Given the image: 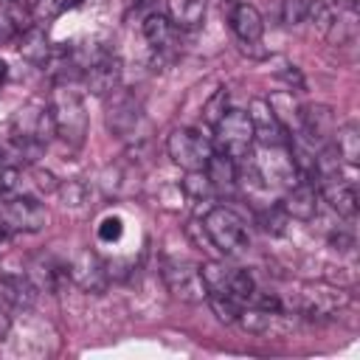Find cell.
<instances>
[{"label": "cell", "instance_id": "5bb4252c", "mask_svg": "<svg viewBox=\"0 0 360 360\" xmlns=\"http://www.w3.org/2000/svg\"><path fill=\"white\" fill-rule=\"evenodd\" d=\"M82 82L87 87L90 96L107 98L112 90L121 87V59L107 48L104 53H98L82 73Z\"/></svg>", "mask_w": 360, "mask_h": 360}, {"label": "cell", "instance_id": "1f68e13d", "mask_svg": "<svg viewBox=\"0 0 360 360\" xmlns=\"http://www.w3.org/2000/svg\"><path fill=\"white\" fill-rule=\"evenodd\" d=\"M121 233H124V219L118 214H110L98 222V239L101 242H118Z\"/></svg>", "mask_w": 360, "mask_h": 360}, {"label": "cell", "instance_id": "6da1fadb", "mask_svg": "<svg viewBox=\"0 0 360 360\" xmlns=\"http://www.w3.org/2000/svg\"><path fill=\"white\" fill-rule=\"evenodd\" d=\"M53 135L56 127L51 118V107L42 101L22 104L11 118V143L17 155H22V163H34Z\"/></svg>", "mask_w": 360, "mask_h": 360}, {"label": "cell", "instance_id": "d590c367", "mask_svg": "<svg viewBox=\"0 0 360 360\" xmlns=\"http://www.w3.org/2000/svg\"><path fill=\"white\" fill-rule=\"evenodd\" d=\"M357 3H360V0H338V6H340L343 11H357Z\"/></svg>", "mask_w": 360, "mask_h": 360}, {"label": "cell", "instance_id": "e575fe53", "mask_svg": "<svg viewBox=\"0 0 360 360\" xmlns=\"http://www.w3.org/2000/svg\"><path fill=\"white\" fill-rule=\"evenodd\" d=\"M329 242H332L335 250H340V253H354V233H352V231L338 228V233H329Z\"/></svg>", "mask_w": 360, "mask_h": 360}, {"label": "cell", "instance_id": "5b68a950", "mask_svg": "<svg viewBox=\"0 0 360 360\" xmlns=\"http://www.w3.org/2000/svg\"><path fill=\"white\" fill-rule=\"evenodd\" d=\"M214 143H217V152L228 155L231 160H248L250 152H253V127H250V118L245 110H236V107H228L225 115L214 124Z\"/></svg>", "mask_w": 360, "mask_h": 360}, {"label": "cell", "instance_id": "d6a6232c", "mask_svg": "<svg viewBox=\"0 0 360 360\" xmlns=\"http://www.w3.org/2000/svg\"><path fill=\"white\" fill-rule=\"evenodd\" d=\"M276 76L290 87V90H304V76L298 70V65H290V62H281V68H276Z\"/></svg>", "mask_w": 360, "mask_h": 360}, {"label": "cell", "instance_id": "ba28073f", "mask_svg": "<svg viewBox=\"0 0 360 360\" xmlns=\"http://www.w3.org/2000/svg\"><path fill=\"white\" fill-rule=\"evenodd\" d=\"M200 276H202L208 295H228V298L248 304L250 295L256 292L253 276L242 267H228L225 262H205L200 267Z\"/></svg>", "mask_w": 360, "mask_h": 360}, {"label": "cell", "instance_id": "603a6c76", "mask_svg": "<svg viewBox=\"0 0 360 360\" xmlns=\"http://www.w3.org/2000/svg\"><path fill=\"white\" fill-rule=\"evenodd\" d=\"M143 37H146V42H149L158 53H163V51H172V48H174V42H177V28L172 25V20H169L166 14H149V17L143 20Z\"/></svg>", "mask_w": 360, "mask_h": 360}, {"label": "cell", "instance_id": "d6986e66", "mask_svg": "<svg viewBox=\"0 0 360 360\" xmlns=\"http://www.w3.org/2000/svg\"><path fill=\"white\" fill-rule=\"evenodd\" d=\"M228 22H231V31H233V34L239 37V42H245V45H256V42L262 39V34H264V20H262L259 8L250 6V3H236V6L231 8Z\"/></svg>", "mask_w": 360, "mask_h": 360}, {"label": "cell", "instance_id": "7402d4cb", "mask_svg": "<svg viewBox=\"0 0 360 360\" xmlns=\"http://www.w3.org/2000/svg\"><path fill=\"white\" fill-rule=\"evenodd\" d=\"M205 177L217 194H231L236 188V160H231L222 152H214L205 166Z\"/></svg>", "mask_w": 360, "mask_h": 360}, {"label": "cell", "instance_id": "4316f807", "mask_svg": "<svg viewBox=\"0 0 360 360\" xmlns=\"http://www.w3.org/2000/svg\"><path fill=\"white\" fill-rule=\"evenodd\" d=\"M205 301L211 304L214 315H217L222 323H236L239 312L245 309V304H242V301H236V298H228V295H208Z\"/></svg>", "mask_w": 360, "mask_h": 360}, {"label": "cell", "instance_id": "3957f363", "mask_svg": "<svg viewBox=\"0 0 360 360\" xmlns=\"http://www.w3.org/2000/svg\"><path fill=\"white\" fill-rule=\"evenodd\" d=\"M200 225H202L208 242L214 245V250H219L222 256H239L250 245L245 219L228 205H211Z\"/></svg>", "mask_w": 360, "mask_h": 360}, {"label": "cell", "instance_id": "30bf717a", "mask_svg": "<svg viewBox=\"0 0 360 360\" xmlns=\"http://www.w3.org/2000/svg\"><path fill=\"white\" fill-rule=\"evenodd\" d=\"M160 276H163L166 290H169L172 298H177V301L202 304V301L208 298V290H205V284H202L200 267H194V264H186V262H163Z\"/></svg>", "mask_w": 360, "mask_h": 360}, {"label": "cell", "instance_id": "4dcf8cb0", "mask_svg": "<svg viewBox=\"0 0 360 360\" xmlns=\"http://www.w3.org/2000/svg\"><path fill=\"white\" fill-rule=\"evenodd\" d=\"M225 110H228V93L219 87V90H217V93H214V96L205 101V107H202V118H205V121L214 127V124H217V121L225 115Z\"/></svg>", "mask_w": 360, "mask_h": 360}, {"label": "cell", "instance_id": "9a60e30c", "mask_svg": "<svg viewBox=\"0 0 360 360\" xmlns=\"http://www.w3.org/2000/svg\"><path fill=\"white\" fill-rule=\"evenodd\" d=\"M298 124H301V135L309 143L329 146L332 143V135L338 129V115L326 104H307V107L298 110Z\"/></svg>", "mask_w": 360, "mask_h": 360}, {"label": "cell", "instance_id": "e0dca14e", "mask_svg": "<svg viewBox=\"0 0 360 360\" xmlns=\"http://www.w3.org/2000/svg\"><path fill=\"white\" fill-rule=\"evenodd\" d=\"M17 51H20V56H22L25 62H31V65H37V68H48V65L53 62V56H56V48H53V42L48 39V34H45L42 25H28V28H22L20 37H17Z\"/></svg>", "mask_w": 360, "mask_h": 360}, {"label": "cell", "instance_id": "8992f818", "mask_svg": "<svg viewBox=\"0 0 360 360\" xmlns=\"http://www.w3.org/2000/svg\"><path fill=\"white\" fill-rule=\"evenodd\" d=\"M0 222L6 233H37L48 222L45 205L34 194H0Z\"/></svg>", "mask_w": 360, "mask_h": 360}, {"label": "cell", "instance_id": "44dd1931", "mask_svg": "<svg viewBox=\"0 0 360 360\" xmlns=\"http://www.w3.org/2000/svg\"><path fill=\"white\" fill-rule=\"evenodd\" d=\"M205 0H166V17L177 31H194L205 20Z\"/></svg>", "mask_w": 360, "mask_h": 360}, {"label": "cell", "instance_id": "7c38bea8", "mask_svg": "<svg viewBox=\"0 0 360 360\" xmlns=\"http://www.w3.org/2000/svg\"><path fill=\"white\" fill-rule=\"evenodd\" d=\"M65 270L68 278L87 295H101L110 284V270L93 250H79L70 262H65Z\"/></svg>", "mask_w": 360, "mask_h": 360}, {"label": "cell", "instance_id": "7a4b0ae2", "mask_svg": "<svg viewBox=\"0 0 360 360\" xmlns=\"http://www.w3.org/2000/svg\"><path fill=\"white\" fill-rule=\"evenodd\" d=\"M281 304L295 318L326 321V318H335L340 309H346L352 304V295L343 287H335V284L301 281V284L292 287V292L287 298H281Z\"/></svg>", "mask_w": 360, "mask_h": 360}, {"label": "cell", "instance_id": "52a82bcc", "mask_svg": "<svg viewBox=\"0 0 360 360\" xmlns=\"http://www.w3.org/2000/svg\"><path fill=\"white\" fill-rule=\"evenodd\" d=\"M166 152L172 158L174 166H180L183 172H205L211 155H214V143L194 127H180L169 135L166 141Z\"/></svg>", "mask_w": 360, "mask_h": 360}, {"label": "cell", "instance_id": "8fae6325", "mask_svg": "<svg viewBox=\"0 0 360 360\" xmlns=\"http://www.w3.org/2000/svg\"><path fill=\"white\" fill-rule=\"evenodd\" d=\"M248 118H250V127H253V141L262 143L264 149H278V146H287L290 141V132L284 127V121L276 115L270 98H253L250 107L245 110Z\"/></svg>", "mask_w": 360, "mask_h": 360}, {"label": "cell", "instance_id": "ffe728a7", "mask_svg": "<svg viewBox=\"0 0 360 360\" xmlns=\"http://www.w3.org/2000/svg\"><path fill=\"white\" fill-rule=\"evenodd\" d=\"M37 287L31 284L28 276H14V273H3L0 276V301L11 309H28L37 298Z\"/></svg>", "mask_w": 360, "mask_h": 360}, {"label": "cell", "instance_id": "d4e9b609", "mask_svg": "<svg viewBox=\"0 0 360 360\" xmlns=\"http://www.w3.org/2000/svg\"><path fill=\"white\" fill-rule=\"evenodd\" d=\"M259 222H262V228H264L267 233H273V236H281V233L287 231V222H290V217L284 214V208H281L278 202H267V205L259 211Z\"/></svg>", "mask_w": 360, "mask_h": 360}, {"label": "cell", "instance_id": "83f0119b", "mask_svg": "<svg viewBox=\"0 0 360 360\" xmlns=\"http://www.w3.org/2000/svg\"><path fill=\"white\" fill-rule=\"evenodd\" d=\"M307 11H309V0H281L278 20L284 28H295V25L307 22Z\"/></svg>", "mask_w": 360, "mask_h": 360}, {"label": "cell", "instance_id": "4fadbf2b", "mask_svg": "<svg viewBox=\"0 0 360 360\" xmlns=\"http://www.w3.org/2000/svg\"><path fill=\"white\" fill-rule=\"evenodd\" d=\"M236 323L250 332V335H264V338H281L287 332H292L295 318L287 309H262V307H245L236 318Z\"/></svg>", "mask_w": 360, "mask_h": 360}, {"label": "cell", "instance_id": "74e56055", "mask_svg": "<svg viewBox=\"0 0 360 360\" xmlns=\"http://www.w3.org/2000/svg\"><path fill=\"white\" fill-rule=\"evenodd\" d=\"M6 236H8V233H6V228H3V222H0V242H3Z\"/></svg>", "mask_w": 360, "mask_h": 360}, {"label": "cell", "instance_id": "f546056e", "mask_svg": "<svg viewBox=\"0 0 360 360\" xmlns=\"http://www.w3.org/2000/svg\"><path fill=\"white\" fill-rule=\"evenodd\" d=\"M70 0H34L31 3V11L37 17V22H48L53 17H59L65 8H68Z\"/></svg>", "mask_w": 360, "mask_h": 360}, {"label": "cell", "instance_id": "8d00e7d4", "mask_svg": "<svg viewBox=\"0 0 360 360\" xmlns=\"http://www.w3.org/2000/svg\"><path fill=\"white\" fill-rule=\"evenodd\" d=\"M6 76H8V65H6L3 59H0V84L6 82Z\"/></svg>", "mask_w": 360, "mask_h": 360}, {"label": "cell", "instance_id": "484cf974", "mask_svg": "<svg viewBox=\"0 0 360 360\" xmlns=\"http://www.w3.org/2000/svg\"><path fill=\"white\" fill-rule=\"evenodd\" d=\"M307 20H309V25L318 31V34H329L332 31V25H335V11H332V6H326V3H321V0H309V11H307Z\"/></svg>", "mask_w": 360, "mask_h": 360}, {"label": "cell", "instance_id": "9c48e42d", "mask_svg": "<svg viewBox=\"0 0 360 360\" xmlns=\"http://www.w3.org/2000/svg\"><path fill=\"white\" fill-rule=\"evenodd\" d=\"M107 129L115 135V138H135L141 124H143V110H141V101L129 93V90H112L107 96Z\"/></svg>", "mask_w": 360, "mask_h": 360}, {"label": "cell", "instance_id": "f35d334b", "mask_svg": "<svg viewBox=\"0 0 360 360\" xmlns=\"http://www.w3.org/2000/svg\"><path fill=\"white\" fill-rule=\"evenodd\" d=\"M8 3H11V0H8Z\"/></svg>", "mask_w": 360, "mask_h": 360}, {"label": "cell", "instance_id": "277c9868", "mask_svg": "<svg viewBox=\"0 0 360 360\" xmlns=\"http://www.w3.org/2000/svg\"><path fill=\"white\" fill-rule=\"evenodd\" d=\"M48 107H51L56 135L70 146H82L87 135V110H84L82 93L73 90V84H56Z\"/></svg>", "mask_w": 360, "mask_h": 360}, {"label": "cell", "instance_id": "ac0fdd59", "mask_svg": "<svg viewBox=\"0 0 360 360\" xmlns=\"http://www.w3.org/2000/svg\"><path fill=\"white\" fill-rule=\"evenodd\" d=\"M318 194L329 202V208L343 217V219H354L357 217V188L352 180H346L343 174L340 177H332V180H323L318 183Z\"/></svg>", "mask_w": 360, "mask_h": 360}, {"label": "cell", "instance_id": "cb8c5ba5", "mask_svg": "<svg viewBox=\"0 0 360 360\" xmlns=\"http://www.w3.org/2000/svg\"><path fill=\"white\" fill-rule=\"evenodd\" d=\"M332 149L340 158V163L346 166H357L360 163V127L357 124H343L335 129L332 135Z\"/></svg>", "mask_w": 360, "mask_h": 360}, {"label": "cell", "instance_id": "f1b7e54d", "mask_svg": "<svg viewBox=\"0 0 360 360\" xmlns=\"http://www.w3.org/2000/svg\"><path fill=\"white\" fill-rule=\"evenodd\" d=\"M17 180H20V166L0 146V194H11L17 188Z\"/></svg>", "mask_w": 360, "mask_h": 360}, {"label": "cell", "instance_id": "836d02e7", "mask_svg": "<svg viewBox=\"0 0 360 360\" xmlns=\"http://www.w3.org/2000/svg\"><path fill=\"white\" fill-rule=\"evenodd\" d=\"M17 37H20V25L14 22V17H11L8 11L0 8V45L11 42V39H17Z\"/></svg>", "mask_w": 360, "mask_h": 360}, {"label": "cell", "instance_id": "2e32d148", "mask_svg": "<svg viewBox=\"0 0 360 360\" xmlns=\"http://www.w3.org/2000/svg\"><path fill=\"white\" fill-rule=\"evenodd\" d=\"M284 208V214L290 219H298V222H312L321 211V194L315 188V183L309 180H298L292 183L290 188H284V200L278 202Z\"/></svg>", "mask_w": 360, "mask_h": 360}]
</instances>
